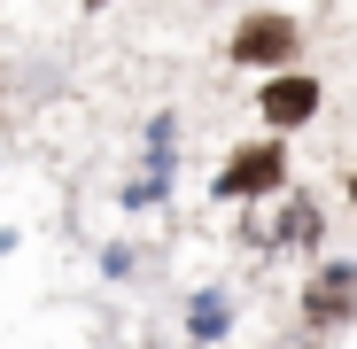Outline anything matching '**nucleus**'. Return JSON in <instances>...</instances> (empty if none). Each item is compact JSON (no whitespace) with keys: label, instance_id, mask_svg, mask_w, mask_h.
Masks as SVG:
<instances>
[{"label":"nucleus","instance_id":"4","mask_svg":"<svg viewBox=\"0 0 357 349\" xmlns=\"http://www.w3.org/2000/svg\"><path fill=\"white\" fill-rule=\"evenodd\" d=\"M311 109H319V86H311V78H272V86H264V116H272L280 132H295Z\"/></svg>","mask_w":357,"mask_h":349},{"label":"nucleus","instance_id":"2","mask_svg":"<svg viewBox=\"0 0 357 349\" xmlns=\"http://www.w3.org/2000/svg\"><path fill=\"white\" fill-rule=\"evenodd\" d=\"M280 179H287V155L264 140V148L225 155V171H218V194H264V187H280Z\"/></svg>","mask_w":357,"mask_h":349},{"label":"nucleus","instance_id":"3","mask_svg":"<svg viewBox=\"0 0 357 349\" xmlns=\"http://www.w3.org/2000/svg\"><path fill=\"white\" fill-rule=\"evenodd\" d=\"M303 303H311V326H342V318L357 311V272H349V264H326V272L311 279Z\"/></svg>","mask_w":357,"mask_h":349},{"label":"nucleus","instance_id":"5","mask_svg":"<svg viewBox=\"0 0 357 349\" xmlns=\"http://www.w3.org/2000/svg\"><path fill=\"white\" fill-rule=\"evenodd\" d=\"M349 202H357V171H349Z\"/></svg>","mask_w":357,"mask_h":349},{"label":"nucleus","instance_id":"1","mask_svg":"<svg viewBox=\"0 0 357 349\" xmlns=\"http://www.w3.org/2000/svg\"><path fill=\"white\" fill-rule=\"evenodd\" d=\"M295 39H303V31H295V16H249L241 31H233V63H257V70H280L287 63V54H295Z\"/></svg>","mask_w":357,"mask_h":349}]
</instances>
